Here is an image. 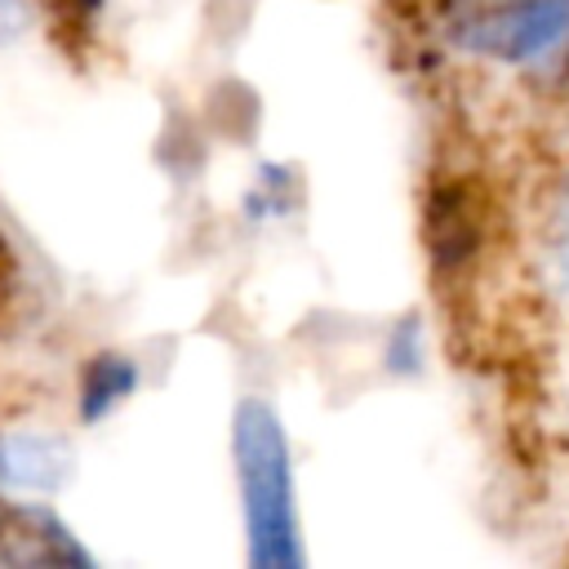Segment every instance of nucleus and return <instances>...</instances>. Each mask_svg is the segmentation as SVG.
Segmentation results:
<instances>
[{"mask_svg":"<svg viewBox=\"0 0 569 569\" xmlns=\"http://www.w3.org/2000/svg\"><path fill=\"white\" fill-rule=\"evenodd\" d=\"M231 458H236L249 565H258V569H298L302 565V542H298L289 436H284L280 413L267 400L249 396V400L236 405Z\"/></svg>","mask_w":569,"mask_h":569,"instance_id":"f257e3e1","label":"nucleus"},{"mask_svg":"<svg viewBox=\"0 0 569 569\" xmlns=\"http://www.w3.org/2000/svg\"><path fill=\"white\" fill-rule=\"evenodd\" d=\"M449 40L502 67H538L569 44V0H458Z\"/></svg>","mask_w":569,"mask_h":569,"instance_id":"f03ea898","label":"nucleus"},{"mask_svg":"<svg viewBox=\"0 0 569 569\" xmlns=\"http://www.w3.org/2000/svg\"><path fill=\"white\" fill-rule=\"evenodd\" d=\"M71 476V445L53 431H0V493H53Z\"/></svg>","mask_w":569,"mask_h":569,"instance_id":"7ed1b4c3","label":"nucleus"},{"mask_svg":"<svg viewBox=\"0 0 569 569\" xmlns=\"http://www.w3.org/2000/svg\"><path fill=\"white\" fill-rule=\"evenodd\" d=\"M138 387V365L120 351H98L84 369H80V418L98 422L107 418L120 400H129Z\"/></svg>","mask_w":569,"mask_h":569,"instance_id":"20e7f679","label":"nucleus"},{"mask_svg":"<svg viewBox=\"0 0 569 569\" xmlns=\"http://www.w3.org/2000/svg\"><path fill=\"white\" fill-rule=\"evenodd\" d=\"M556 276L569 289V173H565L560 204H556Z\"/></svg>","mask_w":569,"mask_h":569,"instance_id":"39448f33","label":"nucleus"},{"mask_svg":"<svg viewBox=\"0 0 569 569\" xmlns=\"http://www.w3.org/2000/svg\"><path fill=\"white\" fill-rule=\"evenodd\" d=\"M31 27V0H0V44H13Z\"/></svg>","mask_w":569,"mask_h":569,"instance_id":"423d86ee","label":"nucleus"}]
</instances>
